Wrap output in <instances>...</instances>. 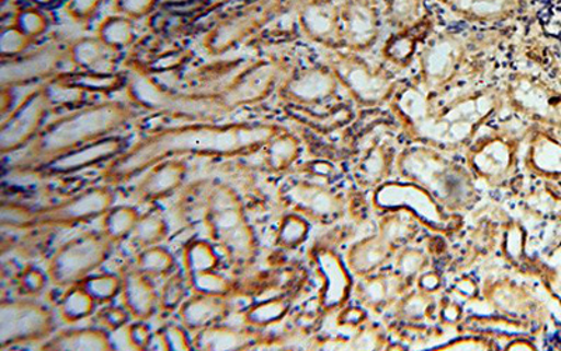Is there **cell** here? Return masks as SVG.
<instances>
[{
    "label": "cell",
    "instance_id": "obj_44",
    "mask_svg": "<svg viewBox=\"0 0 561 351\" xmlns=\"http://www.w3.org/2000/svg\"><path fill=\"white\" fill-rule=\"evenodd\" d=\"M159 0H115V12L133 20L147 17L157 8Z\"/></svg>",
    "mask_w": 561,
    "mask_h": 351
},
{
    "label": "cell",
    "instance_id": "obj_28",
    "mask_svg": "<svg viewBox=\"0 0 561 351\" xmlns=\"http://www.w3.org/2000/svg\"><path fill=\"white\" fill-rule=\"evenodd\" d=\"M96 307L98 301L82 285L73 284L68 288V292L59 301L58 313L65 323L77 324L92 317Z\"/></svg>",
    "mask_w": 561,
    "mask_h": 351
},
{
    "label": "cell",
    "instance_id": "obj_46",
    "mask_svg": "<svg viewBox=\"0 0 561 351\" xmlns=\"http://www.w3.org/2000/svg\"><path fill=\"white\" fill-rule=\"evenodd\" d=\"M123 329L125 339H127V343L131 350H148L153 334L149 326L144 324V320L124 326Z\"/></svg>",
    "mask_w": 561,
    "mask_h": 351
},
{
    "label": "cell",
    "instance_id": "obj_14",
    "mask_svg": "<svg viewBox=\"0 0 561 351\" xmlns=\"http://www.w3.org/2000/svg\"><path fill=\"white\" fill-rule=\"evenodd\" d=\"M298 23L312 42L328 45L343 43L342 14L335 0H305L298 10Z\"/></svg>",
    "mask_w": 561,
    "mask_h": 351
},
{
    "label": "cell",
    "instance_id": "obj_15",
    "mask_svg": "<svg viewBox=\"0 0 561 351\" xmlns=\"http://www.w3.org/2000/svg\"><path fill=\"white\" fill-rule=\"evenodd\" d=\"M455 16L470 23L494 24L519 16L528 9V0H434Z\"/></svg>",
    "mask_w": 561,
    "mask_h": 351
},
{
    "label": "cell",
    "instance_id": "obj_43",
    "mask_svg": "<svg viewBox=\"0 0 561 351\" xmlns=\"http://www.w3.org/2000/svg\"><path fill=\"white\" fill-rule=\"evenodd\" d=\"M47 276L42 269L27 266L26 269L20 273L18 279L19 290L24 295H37L43 292L45 284H47Z\"/></svg>",
    "mask_w": 561,
    "mask_h": 351
},
{
    "label": "cell",
    "instance_id": "obj_25",
    "mask_svg": "<svg viewBox=\"0 0 561 351\" xmlns=\"http://www.w3.org/2000/svg\"><path fill=\"white\" fill-rule=\"evenodd\" d=\"M259 336L250 330L228 328L217 324L195 334L194 348L198 350H244L257 342Z\"/></svg>",
    "mask_w": 561,
    "mask_h": 351
},
{
    "label": "cell",
    "instance_id": "obj_8",
    "mask_svg": "<svg viewBox=\"0 0 561 351\" xmlns=\"http://www.w3.org/2000/svg\"><path fill=\"white\" fill-rule=\"evenodd\" d=\"M44 86L26 95L19 107L3 119L0 128V152L2 155L16 154L26 149L44 128L45 119L51 112Z\"/></svg>",
    "mask_w": 561,
    "mask_h": 351
},
{
    "label": "cell",
    "instance_id": "obj_11",
    "mask_svg": "<svg viewBox=\"0 0 561 351\" xmlns=\"http://www.w3.org/2000/svg\"><path fill=\"white\" fill-rule=\"evenodd\" d=\"M342 39L348 48L367 49L378 42L382 8L378 0H342Z\"/></svg>",
    "mask_w": 561,
    "mask_h": 351
},
{
    "label": "cell",
    "instance_id": "obj_48",
    "mask_svg": "<svg viewBox=\"0 0 561 351\" xmlns=\"http://www.w3.org/2000/svg\"><path fill=\"white\" fill-rule=\"evenodd\" d=\"M168 350L188 351L194 349L192 340L188 339V330L184 326L168 325L162 329Z\"/></svg>",
    "mask_w": 561,
    "mask_h": 351
},
{
    "label": "cell",
    "instance_id": "obj_16",
    "mask_svg": "<svg viewBox=\"0 0 561 351\" xmlns=\"http://www.w3.org/2000/svg\"><path fill=\"white\" fill-rule=\"evenodd\" d=\"M463 42L458 34L438 35L423 57V70L428 84L439 86L453 77L463 57Z\"/></svg>",
    "mask_w": 561,
    "mask_h": 351
},
{
    "label": "cell",
    "instance_id": "obj_10",
    "mask_svg": "<svg viewBox=\"0 0 561 351\" xmlns=\"http://www.w3.org/2000/svg\"><path fill=\"white\" fill-rule=\"evenodd\" d=\"M278 2L270 8V2H260L253 4L232 16L224 19L218 23L204 39V47L210 55H220L228 52L234 45L243 42L250 34L254 33L260 26H263L268 19H272L279 9Z\"/></svg>",
    "mask_w": 561,
    "mask_h": 351
},
{
    "label": "cell",
    "instance_id": "obj_18",
    "mask_svg": "<svg viewBox=\"0 0 561 351\" xmlns=\"http://www.w3.org/2000/svg\"><path fill=\"white\" fill-rule=\"evenodd\" d=\"M513 102L524 113L561 124V94L529 78L519 79L513 89Z\"/></svg>",
    "mask_w": 561,
    "mask_h": 351
},
{
    "label": "cell",
    "instance_id": "obj_21",
    "mask_svg": "<svg viewBox=\"0 0 561 351\" xmlns=\"http://www.w3.org/2000/svg\"><path fill=\"white\" fill-rule=\"evenodd\" d=\"M334 90L335 80L328 70L308 69L285 84L283 95L297 104H316L329 98Z\"/></svg>",
    "mask_w": 561,
    "mask_h": 351
},
{
    "label": "cell",
    "instance_id": "obj_12",
    "mask_svg": "<svg viewBox=\"0 0 561 351\" xmlns=\"http://www.w3.org/2000/svg\"><path fill=\"white\" fill-rule=\"evenodd\" d=\"M127 149L128 143L124 138H103L43 165V167L35 169V173L47 175V177H58V175L83 172V169L94 167V165L112 163Z\"/></svg>",
    "mask_w": 561,
    "mask_h": 351
},
{
    "label": "cell",
    "instance_id": "obj_3",
    "mask_svg": "<svg viewBox=\"0 0 561 351\" xmlns=\"http://www.w3.org/2000/svg\"><path fill=\"white\" fill-rule=\"evenodd\" d=\"M113 202L112 188L94 187L48 208L30 209L22 204L4 203L0 219L3 227L10 229L73 227L103 218L113 208Z\"/></svg>",
    "mask_w": 561,
    "mask_h": 351
},
{
    "label": "cell",
    "instance_id": "obj_35",
    "mask_svg": "<svg viewBox=\"0 0 561 351\" xmlns=\"http://www.w3.org/2000/svg\"><path fill=\"white\" fill-rule=\"evenodd\" d=\"M190 289L194 294L213 295V297L228 299L234 293V284L217 270L190 276Z\"/></svg>",
    "mask_w": 561,
    "mask_h": 351
},
{
    "label": "cell",
    "instance_id": "obj_2",
    "mask_svg": "<svg viewBox=\"0 0 561 351\" xmlns=\"http://www.w3.org/2000/svg\"><path fill=\"white\" fill-rule=\"evenodd\" d=\"M137 117L133 105L123 102H103L79 108L44 127L26 149L10 164L14 172H35L73 150L96 140L112 137Z\"/></svg>",
    "mask_w": 561,
    "mask_h": 351
},
{
    "label": "cell",
    "instance_id": "obj_6",
    "mask_svg": "<svg viewBox=\"0 0 561 351\" xmlns=\"http://www.w3.org/2000/svg\"><path fill=\"white\" fill-rule=\"evenodd\" d=\"M113 245L103 233H88L69 239L49 259L48 279L58 288L79 283L108 259Z\"/></svg>",
    "mask_w": 561,
    "mask_h": 351
},
{
    "label": "cell",
    "instance_id": "obj_23",
    "mask_svg": "<svg viewBox=\"0 0 561 351\" xmlns=\"http://www.w3.org/2000/svg\"><path fill=\"white\" fill-rule=\"evenodd\" d=\"M113 52L100 42L96 35L79 38L69 45V60L82 72L113 73L115 68Z\"/></svg>",
    "mask_w": 561,
    "mask_h": 351
},
{
    "label": "cell",
    "instance_id": "obj_40",
    "mask_svg": "<svg viewBox=\"0 0 561 351\" xmlns=\"http://www.w3.org/2000/svg\"><path fill=\"white\" fill-rule=\"evenodd\" d=\"M185 294L187 289H185L183 274H170L159 294V309L164 314L173 313L174 309L182 307Z\"/></svg>",
    "mask_w": 561,
    "mask_h": 351
},
{
    "label": "cell",
    "instance_id": "obj_42",
    "mask_svg": "<svg viewBox=\"0 0 561 351\" xmlns=\"http://www.w3.org/2000/svg\"><path fill=\"white\" fill-rule=\"evenodd\" d=\"M308 224L302 219L288 215L280 224L278 243L285 248H297L300 243L307 237Z\"/></svg>",
    "mask_w": 561,
    "mask_h": 351
},
{
    "label": "cell",
    "instance_id": "obj_33",
    "mask_svg": "<svg viewBox=\"0 0 561 351\" xmlns=\"http://www.w3.org/2000/svg\"><path fill=\"white\" fill-rule=\"evenodd\" d=\"M168 224L162 215L158 212H149L140 215L131 237L134 243L144 249L162 243L168 237Z\"/></svg>",
    "mask_w": 561,
    "mask_h": 351
},
{
    "label": "cell",
    "instance_id": "obj_47",
    "mask_svg": "<svg viewBox=\"0 0 561 351\" xmlns=\"http://www.w3.org/2000/svg\"><path fill=\"white\" fill-rule=\"evenodd\" d=\"M129 317H131V314L128 313L127 308L108 305L98 314V323L103 328L117 332V330L127 326Z\"/></svg>",
    "mask_w": 561,
    "mask_h": 351
},
{
    "label": "cell",
    "instance_id": "obj_7",
    "mask_svg": "<svg viewBox=\"0 0 561 351\" xmlns=\"http://www.w3.org/2000/svg\"><path fill=\"white\" fill-rule=\"evenodd\" d=\"M51 311L28 300L3 301L0 305V348L39 342L54 332Z\"/></svg>",
    "mask_w": 561,
    "mask_h": 351
},
{
    "label": "cell",
    "instance_id": "obj_36",
    "mask_svg": "<svg viewBox=\"0 0 561 351\" xmlns=\"http://www.w3.org/2000/svg\"><path fill=\"white\" fill-rule=\"evenodd\" d=\"M288 305L280 300H267L263 303L250 305L245 308L242 317L245 325L254 328H264V326L277 323L287 314Z\"/></svg>",
    "mask_w": 561,
    "mask_h": 351
},
{
    "label": "cell",
    "instance_id": "obj_39",
    "mask_svg": "<svg viewBox=\"0 0 561 351\" xmlns=\"http://www.w3.org/2000/svg\"><path fill=\"white\" fill-rule=\"evenodd\" d=\"M13 24L35 42V39L43 37L48 32L49 20L43 10L24 8L19 10L16 16H14Z\"/></svg>",
    "mask_w": 561,
    "mask_h": 351
},
{
    "label": "cell",
    "instance_id": "obj_41",
    "mask_svg": "<svg viewBox=\"0 0 561 351\" xmlns=\"http://www.w3.org/2000/svg\"><path fill=\"white\" fill-rule=\"evenodd\" d=\"M538 17L543 32L561 43V0H539Z\"/></svg>",
    "mask_w": 561,
    "mask_h": 351
},
{
    "label": "cell",
    "instance_id": "obj_38",
    "mask_svg": "<svg viewBox=\"0 0 561 351\" xmlns=\"http://www.w3.org/2000/svg\"><path fill=\"white\" fill-rule=\"evenodd\" d=\"M34 43L33 38L12 24V26L3 27L0 33V55H2V59L20 57V55L26 54Z\"/></svg>",
    "mask_w": 561,
    "mask_h": 351
},
{
    "label": "cell",
    "instance_id": "obj_30",
    "mask_svg": "<svg viewBox=\"0 0 561 351\" xmlns=\"http://www.w3.org/2000/svg\"><path fill=\"white\" fill-rule=\"evenodd\" d=\"M140 214L133 206H113L103 215L102 233L113 244L122 243L133 234Z\"/></svg>",
    "mask_w": 561,
    "mask_h": 351
},
{
    "label": "cell",
    "instance_id": "obj_5",
    "mask_svg": "<svg viewBox=\"0 0 561 351\" xmlns=\"http://www.w3.org/2000/svg\"><path fill=\"white\" fill-rule=\"evenodd\" d=\"M128 97L147 112L175 118L210 120L229 113L218 94L173 93L159 86L147 74L134 72L127 80Z\"/></svg>",
    "mask_w": 561,
    "mask_h": 351
},
{
    "label": "cell",
    "instance_id": "obj_19",
    "mask_svg": "<svg viewBox=\"0 0 561 351\" xmlns=\"http://www.w3.org/2000/svg\"><path fill=\"white\" fill-rule=\"evenodd\" d=\"M337 72L340 79L347 84V87L359 102L379 103L389 93L390 82L388 78L378 72H373L359 60L344 59Z\"/></svg>",
    "mask_w": 561,
    "mask_h": 351
},
{
    "label": "cell",
    "instance_id": "obj_20",
    "mask_svg": "<svg viewBox=\"0 0 561 351\" xmlns=\"http://www.w3.org/2000/svg\"><path fill=\"white\" fill-rule=\"evenodd\" d=\"M123 303L131 317L147 320L153 317L159 308V294L150 278L140 273L137 268L128 269L123 276Z\"/></svg>",
    "mask_w": 561,
    "mask_h": 351
},
{
    "label": "cell",
    "instance_id": "obj_24",
    "mask_svg": "<svg viewBox=\"0 0 561 351\" xmlns=\"http://www.w3.org/2000/svg\"><path fill=\"white\" fill-rule=\"evenodd\" d=\"M42 349L54 351H108L114 350V344L105 329L83 328L65 330V332L47 340Z\"/></svg>",
    "mask_w": 561,
    "mask_h": 351
},
{
    "label": "cell",
    "instance_id": "obj_13",
    "mask_svg": "<svg viewBox=\"0 0 561 351\" xmlns=\"http://www.w3.org/2000/svg\"><path fill=\"white\" fill-rule=\"evenodd\" d=\"M275 82H277V69L272 63H255L240 73L218 95L230 112V109L262 102L272 93Z\"/></svg>",
    "mask_w": 561,
    "mask_h": 351
},
{
    "label": "cell",
    "instance_id": "obj_1",
    "mask_svg": "<svg viewBox=\"0 0 561 351\" xmlns=\"http://www.w3.org/2000/svg\"><path fill=\"white\" fill-rule=\"evenodd\" d=\"M283 132L272 124H193L154 130L145 134L105 167L110 185L128 183L153 165L183 155L234 157L260 152Z\"/></svg>",
    "mask_w": 561,
    "mask_h": 351
},
{
    "label": "cell",
    "instance_id": "obj_27",
    "mask_svg": "<svg viewBox=\"0 0 561 351\" xmlns=\"http://www.w3.org/2000/svg\"><path fill=\"white\" fill-rule=\"evenodd\" d=\"M96 37L112 51L131 47L135 42L134 20L124 14H113L99 24Z\"/></svg>",
    "mask_w": 561,
    "mask_h": 351
},
{
    "label": "cell",
    "instance_id": "obj_45",
    "mask_svg": "<svg viewBox=\"0 0 561 351\" xmlns=\"http://www.w3.org/2000/svg\"><path fill=\"white\" fill-rule=\"evenodd\" d=\"M102 3L103 0H68L67 12L73 22L84 24L96 16Z\"/></svg>",
    "mask_w": 561,
    "mask_h": 351
},
{
    "label": "cell",
    "instance_id": "obj_32",
    "mask_svg": "<svg viewBox=\"0 0 561 351\" xmlns=\"http://www.w3.org/2000/svg\"><path fill=\"white\" fill-rule=\"evenodd\" d=\"M135 268L150 279L169 278L175 268V259L167 248L153 245L140 250Z\"/></svg>",
    "mask_w": 561,
    "mask_h": 351
},
{
    "label": "cell",
    "instance_id": "obj_26",
    "mask_svg": "<svg viewBox=\"0 0 561 351\" xmlns=\"http://www.w3.org/2000/svg\"><path fill=\"white\" fill-rule=\"evenodd\" d=\"M382 14L390 27L402 32L431 16L427 0H383Z\"/></svg>",
    "mask_w": 561,
    "mask_h": 351
},
{
    "label": "cell",
    "instance_id": "obj_4",
    "mask_svg": "<svg viewBox=\"0 0 561 351\" xmlns=\"http://www.w3.org/2000/svg\"><path fill=\"white\" fill-rule=\"evenodd\" d=\"M205 223L210 238L217 241L234 265H248L254 258L253 230L234 190L218 187L210 192Z\"/></svg>",
    "mask_w": 561,
    "mask_h": 351
},
{
    "label": "cell",
    "instance_id": "obj_34",
    "mask_svg": "<svg viewBox=\"0 0 561 351\" xmlns=\"http://www.w3.org/2000/svg\"><path fill=\"white\" fill-rule=\"evenodd\" d=\"M77 284L82 285L98 304L112 303L123 292V278L112 273L88 276Z\"/></svg>",
    "mask_w": 561,
    "mask_h": 351
},
{
    "label": "cell",
    "instance_id": "obj_37",
    "mask_svg": "<svg viewBox=\"0 0 561 351\" xmlns=\"http://www.w3.org/2000/svg\"><path fill=\"white\" fill-rule=\"evenodd\" d=\"M264 150L268 167L273 169H284L297 157L299 144L290 134L279 133Z\"/></svg>",
    "mask_w": 561,
    "mask_h": 351
},
{
    "label": "cell",
    "instance_id": "obj_31",
    "mask_svg": "<svg viewBox=\"0 0 561 351\" xmlns=\"http://www.w3.org/2000/svg\"><path fill=\"white\" fill-rule=\"evenodd\" d=\"M183 262L187 278L193 274L210 272L219 268L220 258L214 245L204 239H193L185 245Z\"/></svg>",
    "mask_w": 561,
    "mask_h": 351
},
{
    "label": "cell",
    "instance_id": "obj_29",
    "mask_svg": "<svg viewBox=\"0 0 561 351\" xmlns=\"http://www.w3.org/2000/svg\"><path fill=\"white\" fill-rule=\"evenodd\" d=\"M431 26H433V20H431L430 16L425 19L423 23L417 24V26L405 28L394 34L393 37H390L389 42L386 43V57L393 60L394 63L408 62V60L413 57L421 35L427 33Z\"/></svg>",
    "mask_w": 561,
    "mask_h": 351
},
{
    "label": "cell",
    "instance_id": "obj_22",
    "mask_svg": "<svg viewBox=\"0 0 561 351\" xmlns=\"http://www.w3.org/2000/svg\"><path fill=\"white\" fill-rule=\"evenodd\" d=\"M228 301L213 295L194 294L184 301L179 309L180 323L188 334H198L199 330L215 325L228 314Z\"/></svg>",
    "mask_w": 561,
    "mask_h": 351
},
{
    "label": "cell",
    "instance_id": "obj_17",
    "mask_svg": "<svg viewBox=\"0 0 561 351\" xmlns=\"http://www.w3.org/2000/svg\"><path fill=\"white\" fill-rule=\"evenodd\" d=\"M187 165L182 160L169 159L149 168L135 188V199L140 203L157 202L173 195L182 187Z\"/></svg>",
    "mask_w": 561,
    "mask_h": 351
},
{
    "label": "cell",
    "instance_id": "obj_9",
    "mask_svg": "<svg viewBox=\"0 0 561 351\" xmlns=\"http://www.w3.org/2000/svg\"><path fill=\"white\" fill-rule=\"evenodd\" d=\"M67 59L69 45L61 43H48L33 52L2 59L0 84L2 89H13L53 78Z\"/></svg>",
    "mask_w": 561,
    "mask_h": 351
}]
</instances>
